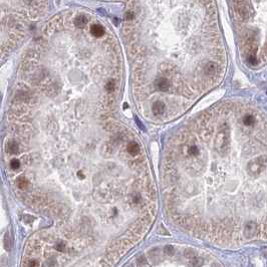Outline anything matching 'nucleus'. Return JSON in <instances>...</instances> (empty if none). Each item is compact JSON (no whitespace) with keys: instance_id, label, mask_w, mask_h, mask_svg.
I'll return each instance as SVG.
<instances>
[{"instance_id":"nucleus-1","label":"nucleus","mask_w":267,"mask_h":267,"mask_svg":"<svg viewBox=\"0 0 267 267\" xmlns=\"http://www.w3.org/2000/svg\"><path fill=\"white\" fill-rule=\"evenodd\" d=\"M47 6V0H2V26L8 25L10 28L23 25L21 21L25 23L29 19H36L44 14Z\"/></svg>"},{"instance_id":"nucleus-2","label":"nucleus","mask_w":267,"mask_h":267,"mask_svg":"<svg viewBox=\"0 0 267 267\" xmlns=\"http://www.w3.org/2000/svg\"><path fill=\"white\" fill-rule=\"evenodd\" d=\"M154 87L160 91H168V90L170 88V82L168 78H166V76H160V78H158L155 80Z\"/></svg>"},{"instance_id":"nucleus-3","label":"nucleus","mask_w":267,"mask_h":267,"mask_svg":"<svg viewBox=\"0 0 267 267\" xmlns=\"http://www.w3.org/2000/svg\"><path fill=\"white\" fill-rule=\"evenodd\" d=\"M262 160H263V158H259V159H255L253 162H251L248 166V169L250 170V172L257 174V173L261 172L262 170H264L265 163L264 162H262Z\"/></svg>"},{"instance_id":"nucleus-4","label":"nucleus","mask_w":267,"mask_h":267,"mask_svg":"<svg viewBox=\"0 0 267 267\" xmlns=\"http://www.w3.org/2000/svg\"><path fill=\"white\" fill-rule=\"evenodd\" d=\"M165 110H166L165 104L160 100L154 102V104H152V112L154 116H162L165 112Z\"/></svg>"},{"instance_id":"nucleus-5","label":"nucleus","mask_w":267,"mask_h":267,"mask_svg":"<svg viewBox=\"0 0 267 267\" xmlns=\"http://www.w3.org/2000/svg\"><path fill=\"white\" fill-rule=\"evenodd\" d=\"M257 230V225L254 223V222H250L247 225L245 226V230H244V234L247 238H251L253 237L254 234L256 233Z\"/></svg>"},{"instance_id":"nucleus-6","label":"nucleus","mask_w":267,"mask_h":267,"mask_svg":"<svg viewBox=\"0 0 267 267\" xmlns=\"http://www.w3.org/2000/svg\"><path fill=\"white\" fill-rule=\"evenodd\" d=\"M127 151L131 156H137V155H139V153H140V146L138 145L136 142L132 141L127 146Z\"/></svg>"},{"instance_id":"nucleus-7","label":"nucleus","mask_w":267,"mask_h":267,"mask_svg":"<svg viewBox=\"0 0 267 267\" xmlns=\"http://www.w3.org/2000/svg\"><path fill=\"white\" fill-rule=\"evenodd\" d=\"M7 151L9 152L10 154H13V155L17 154L18 151H19V146H18V144L16 143L15 141L9 142V143H8V145H7Z\"/></svg>"},{"instance_id":"nucleus-8","label":"nucleus","mask_w":267,"mask_h":267,"mask_svg":"<svg viewBox=\"0 0 267 267\" xmlns=\"http://www.w3.org/2000/svg\"><path fill=\"white\" fill-rule=\"evenodd\" d=\"M17 186L20 189H26L29 186V181L25 178H19L17 180Z\"/></svg>"},{"instance_id":"nucleus-9","label":"nucleus","mask_w":267,"mask_h":267,"mask_svg":"<svg viewBox=\"0 0 267 267\" xmlns=\"http://www.w3.org/2000/svg\"><path fill=\"white\" fill-rule=\"evenodd\" d=\"M243 123L246 125V126H253V125L255 124V118L251 115H247V116L244 117Z\"/></svg>"},{"instance_id":"nucleus-10","label":"nucleus","mask_w":267,"mask_h":267,"mask_svg":"<svg viewBox=\"0 0 267 267\" xmlns=\"http://www.w3.org/2000/svg\"><path fill=\"white\" fill-rule=\"evenodd\" d=\"M104 88H106L107 91H108V92L114 91L115 88H116V82H115L114 79H112V80H110V82H108V83H106V86H104Z\"/></svg>"},{"instance_id":"nucleus-11","label":"nucleus","mask_w":267,"mask_h":267,"mask_svg":"<svg viewBox=\"0 0 267 267\" xmlns=\"http://www.w3.org/2000/svg\"><path fill=\"white\" fill-rule=\"evenodd\" d=\"M199 153V148H197L196 146H191V147L188 148V154L190 156H198Z\"/></svg>"},{"instance_id":"nucleus-12","label":"nucleus","mask_w":267,"mask_h":267,"mask_svg":"<svg viewBox=\"0 0 267 267\" xmlns=\"http://www.w3.org/2000/svg\"><path fill=\"white\" fill-rule=\"evenodd\" d=\"M10 167L12 170H18L20 167V162L17 159H13L10 162Z\"/></svg>"},{"instance_id":"nucleus-13","label":"nucleus","mask_w":267,"mask_h":267,"mask_svg":"<svg viewBox=\"0 0 267 267\" xmlns=\"http://www.w3.org/2000/svg\"><path fill=\"white\" fill-rule=\"evenodd\" d=\"M76 176H78L80 180H84V179H86V175H84L83 171H78V173H76Z\"/></svg>"},{"instance_id":"nucleus-14","label":"nucleus","mask_w":267,"mask_h":267,"mask_svg":"<svg viewBox=\"0 0 267 267\" xmlns=\"http://www.w3.org/2000/svg\"><path fill=\"white\" fill-rule=\"evenodd\" d=\"M125 1H133V0H125Z\"/></svg>"}]
</instances>
